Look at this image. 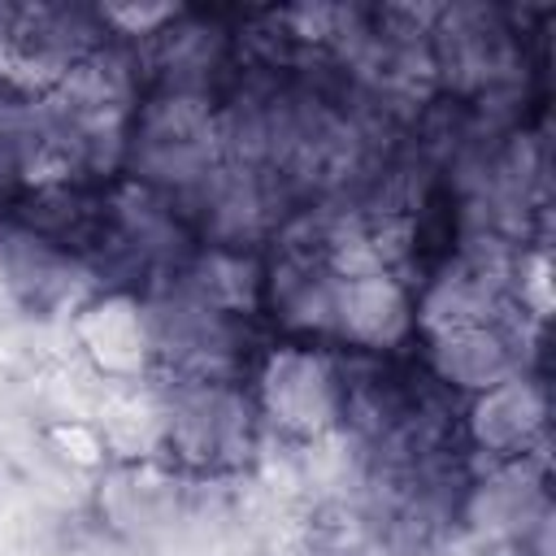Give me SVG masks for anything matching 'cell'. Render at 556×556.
<instances>
[{"mask_svg": "<svg viewBox=\"0 0 556 556\" xmlns=\"http://www.w3.org/2000/svg\"><path fill=\"white\" fill-rule=\"evenodd\" d=\"M256 417H269L278 430L313 439L343 421V352L308 339H291L265 352L252 374Z\"/></svg>", "mask_w": 556, "mask_h": 556, "instance_id": "1", "label": "cell"}]
</instances>
